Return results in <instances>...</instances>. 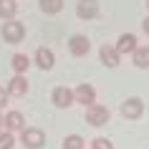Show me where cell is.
<instances>
[{
	"mask_svg": "<svg viewBox=\"0 0 149 149\" xmlns=\"http://www.w3.org/2000/svg\"><path fill=\"white\" fill-rule=\"evenodd\" d=\"M76 18H81V20H96L99 18V0H79L76 3Z\"/></svg>",
	"mask_w": 149,
	"mask_h": 149,
	"instance_id": "9c48e42d",
	"label": "cell"
},
{
	"mask_svg": "<svg viewBox=\"0 0 149 149\" xmlns=\"http://www.w3.org/2000/svg\"><path fill=\"white\" fill-rule=\"evenodd\" d=\"M99 58H101V63L106 68H116L119 63H121V53H119L114 46H109V43H104V46L99 48Z\"/></svg>",
	"mask_w": 149,
	"mask_h": 149,
	"instance_id": "8fae6325",
	"label": "cell"
},
{
	"mask_svg": "<svg viewBox=\"0 0 149 149\" xmlns=\"http://www.w3.org/2000/svg\"><path fill=\"white\" fill-rule=\"evenodd\" d=\"M28 88H31V84H28V79L20 76V73H15V76L8 81V94L10 96H25Z\"/></svg>",
	"mask_w": 149,
	"mask_h": 149,
	"instance_id": "4fadbf2b",
	"label": "cell"
},
{
	"mask_svg": "<svg viewBox=\"0 0 149 149\" xmlns=\"http://www.w3.org/2000/svg\"><path fill=\"white\" fill-rule=\"evenodd\" d=\"M51 104H53L56 109H68V106H73V104H76V99H73V88L56 86L53 91H51Z\"/></svg>",
	"mask_w": 149,
	"mask_h": 149,
	"instance_id": "5b68a950",
	"label": "cell"
},
{
	"mask_svg": "<svg viewBox=\"0 0 149 149\" xmlns=\"http://www.w3.org/2000/svg\"><path fill=\"white\" fill-rule=\"evenodd\" d=\"M68 53L73 58H86L91 53V38L84 36V33H76V36H71L68 38Z\"/></svg>",
	"mask_w": 149,
	"mask_h": 149,
	"instance_id": "3957f363",
	"label": "cell"
},
{
	"mask_svg": "<svg viewBox=\"0 0 149 149\" xmlns=\"http://www.w3.org/2000/svg\"><path fill=\"white\" fill-rule=\"evenodd\" d=\"M109 119H111V111H109V106H104V104H94V106L86 109L88 126H96V129H99V126H106Z\"/></svg>",
	"mask_w": 149,
	"mask_h": 149,
	"instance_id": "277c9868",
	"label": "cell"
},
{
	"mask_svg": "<svg viewBox=\"0 0 149 149\" xmlns=\"http://www.w3.org/2000/svg\"><path fill=\"white\" fill-rule=\"evenodd\" d=\"M73 99H76V104H81V106H94L96 104V88L91 86V84H79V86L73 88Z\"/></svg>",
	"mask_w": 149,
	"mask_h": 149,
	"instance_id": "52a82bcc",
	"label": "cell"
},
{
	"mask_svg": "<svg viewBox=\"0 0 149 149\" xmlns=\"http://www.w3.org/2000/svg\"><path fill=\"white\" fill-rule=\"evenodd\" d=\"M15 134L13 132H5V129H3V132H0V149H13L15 147Z\"/></svg>",
	"mask_w": 149,
	"mask_h": 149,
	"instance_id": "d6986e66",
	"label": "cell"
},
{
	"mask_svg": "<svg viewBox=\"0 0 149 149\" xmlns=\"http://www.w3.org/2000/svg\"><path fill=\"white\" fill-rule=\"evenodd\" d=\"M3 129L5 132H23L25 129V119H23V114L20 111H15V109H10L8 114H3Z\"/></svg>",
	"mask_w": 149,
	"mask_h": 149,
	"instance_id": "30bf717a",
	"label": "cell"
},
{
	"mask_svg": "<svg viewBox=\"0 0 149 149\" xmlns=\"http://www.w3.org/2000/svg\"><path fill=\"white\" fill-rule=\"evenodd\" d=\"M38 8L46 15H58L63 10V0H38Z\"/></svg>",
	"mask_w": 149,
	"mask_h": 149,
	"instance_id": "2e32d148",
	"label": "cell"
},
{
	"mask_svg": "<svg viewBox=\"0 0 149 149\" xmlns=\"http://www.w3.org/2000/svg\"><path fill=\"white\" fill-rule=\"evenodd\" d=\"M141 31L149 36V18H144V23H141Z\"/></svg>",
	"mask_w": 149,
	"mask_h": 149,
	"instance_id": "7402d4cb",
	"label": "cell"
},
{
	"mask_svg": "<svg viewBox=\"0 0 149 149\" xmlns=\"http://www.w3.org/2000/svg\"><path fill=\"white\" fill-rule=\"evenodd\" d=\"M8 88H3V86H0V111H3V109H5V106H8Z\"/></svg>",
	"mask_w": 149,
	"mask_h": 149,
	"instance_id": "44dd1931",
	"label": "cell"
},
{
	"mask_svg": "<svg viewBox=\"0 0 149 149\" xmlns=\"http://www.w3.org/2000/svg\"><path fill=\"white\" fill-rule=\"evenodd\" d=\"M84 147H86V139L81 134H71L63 139V149H84Z\"/></svg>",
	"mask_w": 149,
	"mask_h": 149,
	"instance_id": "ac0fdd59",
	"label": "cell"
},
{
	"mask_svg": "<svg viewBox=\"0 0 149 149\" xmlns=\"http://www.w3.org/2000/svg\"><path fill=\"white\" fill-rule=\"evenodd\" d=\"M33 63H36L40 71H51L56 66V56H53V51L48 46H40V48H36V53H33Z\"/></svg>",
	"mask_w": 149,
	"mask_h": 149,
	"instance_id": "ba28073f",
	"label": "cell"
},
{
	"mask_svg": "<svg viewBox=\"0 0 149 149\" xmlns=\"http://www.w3.org/2000/svg\"><path fill=\"white\" fill-rule=\"evenodd\" d=\"M132 61H134V66L136 68H149V46H139L136 51L132 53Z\"/></svg>",
	"mask_w": 149,
	"mask_h": 149,
	"instance_id": "9a60e30c",
	"label": "cell"
},
{
	"mask_svg": "<svg viewBox=\"0 0 149 149\" xmlns=\"http://www.w3.org/2000/svg\"><path fill=\"white\" fill-rule=\"evenodd\" d=\"M147 8H149V0H147Z\"/></svg>",
	"mask_w": 149,
	"mask_h": 149,
	"instance_id": "cb8c5ba5",
	"label": "cell"
},
{
	"mask_svg": "<svg viewBox=\"0 0 149 149\" xmlns=\"http://www.w3.org/2000/svg\"><path fill=\"white\" fill-rule=\"evenodd\" d=\"M0 36H3V40L5 43H10V46H18L20 40L25 38V25L20 23V20H5L3 23V28H0Z\"/></svg>",
	"mask_w": 149,
	"mask_h": 149,
	"instance_id": "6da1fadb",
	"label": "cell"
},
{
	"mask_svg": "<svg viewBox=\"0 0 149 149\" xmlns=\"http://www.w3.org/2000/svg\"><path fill=\"white\" fill-rule=\"evenodd\" d=\"M114 48H116L121 56L134 53V51L139 48V43H136V36H134V33H121V36L116 38V43H114Z\"/></svg>",
	"mask_w": 149,
	"mask_h": 149,
	"instance_id": "7c38bea8",
	"label": "cell"
},
{
	"mask_svg": "<svg viewBox=\"0 0 149 149\" xmlns=\"http://www.w3.org/2000/svg\"><path fill=\"white\" fill-rule=\"evenodd\" d=\"M31 63H33V61H31L25 53H15L13 58H10V66H13V71H15V73H20V76H25V71L31 68Z\"/></svg>",
	"mask_w": 149,
	"mask_h": 149,
	"instance_id": "5bb4252c",
	"label": "cell"
},
{
	"mask_svg": "<svg viewBox=\"0 0 149 149\" xmlns=\"http://www.w3.org/2000/svg\"><path fill=\"white\" fill-rule=\"evenodd\" d=\"M91 149H114V141L106 136H96V139H91Z\"/></svg>",
	"mask_w": 149,
	"mask_h": 149,
	"instance_id": "ffe728a7",
	"label": "cell"
},
{
	"mask_svg": "<svg viewBox=\"0 0 149 149\" xmlns=\"http://www.w3.org/2000/svg\"><path fill=\"white\" fill-rule=\"evenodd\" d=\"M20 144L25 149H43L46 147V132L38 129V126H25L23 132H20Z\"/></svg>",
	"mask_w": 149,
	"mask_h": 149,
	"instance_id": "7a4b0ae2",
	"label": "cell"
},
{
	"mask_svg": "<svg viewBox=\"0 0 149 149\" xmlns=\"http://www.w3.org/2000/svg\"><path fill=\"white\" fill-rule=\"evenodd\" d=\"M18 13V0H0V18L3 20H13Z\"/></svg>",
	"mask_w": 149,
	"mask_h": 149,
	"instance_id": "e0dca14e",
	"label": "cell"
},
{
	"mask_svg": "<svg viewBox=\"0 0 149 149\" xmlns=\"http://www.w3.org/2000/svg\"><path fill=\"white\" fill-rule=\"evenodd\" d=\"M0 132H3V114H0Z\"/></svg>",
	"mask_w": 149,
	"mask_h": 149,
	"instance_id": "603a6c76",
	"label": "cell"
},
{
	"mask_svg": "<svg viewBox=\"0 0 149 149\" xmlns=\"http://www.w3.org/2000/svg\"><path fill=\"white\" fill-rule=\"evenodd\" d=\"M144 114V101H141L139 96H129L121 101V116L129 119V121H136V119Z\"/></svg>",
	"mask_w": 149,
	"mask_h": 149,
	"instance_id": "8992f818",
	"label": "cell"
}]
</instances>
